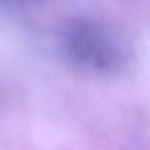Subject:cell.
I'll return each mask as SVG.
<instances>
[{
  "mask_svg": "<svg viewBox=\"0 0 150 150\" xmlns=\"http://www.w3.org/2000/svg\"><path fill=\"white\" fill-rule=\"evenodd\" d=\"M66 47L76 60L97 68L110 67L115 58L110 41L98 29L84 23L69 29L66 33Z\"/></svg>",
  "mask_w": 150,
  "mask_h": 150,
  "instance_id": "cell-1",
  "label": "cell"
}]
</instances>
